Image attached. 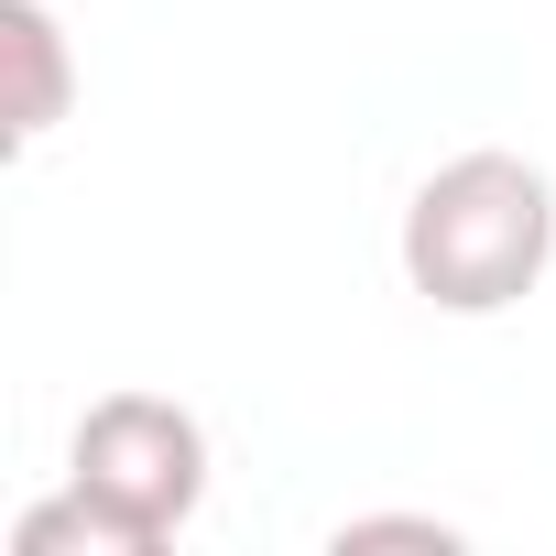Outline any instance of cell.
Returning a JSON list of instances; mask_svg holds the SVG:
<instances>
[{
  "label": "cell",
  "instance_id": "cell-3",
  "mask_svg": "<svg viewBox=\"0 0 556 556\" xmlns=\"http://www.w3.org/2000/svg\"><path fill=\"white\" fill-rule=\"evenodd\" d=\"M0 55H12V153H45L55 121L77 110V55H66V23L45 0H0Z\"/></svg>",
  "mask_w": 556,
  "mask_h": 556
},
{
  "label": "cell",
  "instance_id": "cell-5",
  "mask_svg": "<svg viewBox=\"0 0 556 556\" xmlns=\"http://www.w3.org/2000/svg\"><path fill=\"white\" fill-rule=\"evenodd\" d=\"M328 545H339V556H361V545H426V556H447L458 523H437V513H350Z\"/></svg>",
  "mask_w": 556,
  "mask_h": 556
},
{
  "label": "cell",
  "instance_id": "cell-1",
  "mask_svg": "<svg viewBox=\"0 0 556 556\" xmlns=\"http://www.w3.org/2000/svg\"><path fill=\"white\" fill-rule=\"evenodd\" d=\"M556 262V186L545 164L480 142V153H447L415 197H404V285L437 306V317H502L545 285Z\"/></svg>",
  "mask_w": 556,
  "mask_h": 556
},
{
  "label": "cell",
  "instance_id": "cell-2",
  "mask_svg": "<svg viewBox=\"0 0 556 556\" xmlns=\"http://www.w3.org/2000/svg\"><path fill=\"white\" fill-rule=\"evenodd\" d=\"M66 480H77L142 556H164V545L197 523V502H207V426H197L175 393H99V404L77 415V437H66Z\"/></svg>",
  "mask_w": 556,
  "mask_h": 556
},
{
  "label": "cell",
  "instance_id": "cell-4",
  "mask_svg": "<svg viewBox=\"0 0 556 556\" xmlns=\"http://www.w3.org/2000/svg\"><path fill=\"white\" fill-rule=\"evenodd\" d=\"M12 556H142V545L66 480L55 502H23V513H12Z\"/></svg>",
  "mask_w": 556,
  "mask_h": 556
}]
</instances>
